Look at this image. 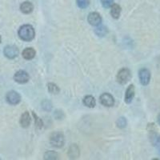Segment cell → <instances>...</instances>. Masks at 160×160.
<instances>
[{"label":"cell","mask_w":160,"mask_h":160,"mask_svg":"<svg viewBox=\"0 0 160 160\" xmlns=\"http://www.w3.org/2000/svg\"><path fill=\"white\" fill-rule=\"evenodd\" d=\"M159 153H160V152H159Z\"/></svg>","instance_id":"obj_28"},{"label":"cell","mask_w":160,"mask_h":160,"mask_svg":"<svg viewBox=\"0 0 160 160\" xmlns=\"http://www.w3.org/2000/svg\"><path fill=\"white\" fill-rule=\"evenodd\" d=\"M48 91H49L51 94H53V95H57L58 94L60 91L59 88L55 83H53V82H49L48 84Z\"/></svg>","instance_id":"obj_18"},{"label":"cell","mask_w":160,"mask_h":160,"mask_svg":"<svg viewBox=\"0 0 160 160\" xmlns=\"http://www.w3.org/2000/svg\"><path fill=\"white\" fill-rule=\"evenodd\" d=\"M18 49L17 47L14 45H9L7 46L3 50V54L6 57L10 59H13V58H16L18 55Z\"/></svg>","instance_id":"obj_7"},{"label":"cell","mask_w":160,"mask_h":160,"mask_svg":"<svg viewBox=\"0 0 160 160\" xmlns=\"http://www.w3.org/2000/svg\"><path fill=\"white\" fill-rule=\"evenodd\" d=\"M31 118L30 116V114L28 111H25V112L21 115V118H20V125L21 127L23 128H28V127L31 124Z\"/></svg>","instance_id":"obj_12"},{"label":"cell","mask_w":160,"mask_h":160,"mask_svg":"<svg viewBox=\"0 0 160 160\" xmlns=\"http://www.w3.org/2000/svg\"><path fill=\"white\" fill-rule=\"evenodd\" d=\"M100 102L105 107L111 108L115 104V98L109 93H103L100 96Z\"/></svg>","instance_id":"obj_8"},{"label":"cell","mask_w":160,"mask_h":160,"mask_svg":"<svg viewBox=\"0 0 160 160\" xmlns=\"http://www.w3.org/2000/svg\"><path fill=\"white\" fill-rule=\"evenodd\" d=\"M116 125L118 128H121V129L125 128L127 127V119L124 117H120V118L117 119Z\"/></svg>","instance_id":"obj_21"},{"label":"cell","mask_w":160,"mask_h":160,"mask_svg":"<svg viewBox=\"0 0 160 160\" xmlns=\"http://www.w3.org/2000/svg\"><path fill=\"white\" fill-rule=\"evenodd\" d=\"M90 0H77V5L81 9H85L89 6Z\"/></svg>","instance_id":"obj_22"},{"label":"cell","mask_w":160,"mask_h":160,"mask_svg":"<svg viewBox=\"0 0 160 160\" xmlns=\"http://www.w3.org/2000/svg\"><path fill=\"white\" fill-rule=\"evenodd\" d=\"M111 15L115 19H118L120 16V14H121V7H120L118 4L114 3L111 7Z\"/></svg>","instance_id":"obj_16"},{"label":"cell","mask_w":160,"mask_h":160,"mask_svg":"<svg viewBox=\"0 0 160 160\" xmlns=\"http://www.w3.org/2000/svg\"><path fill=\"white\" fill-rule=\"evenodd\" d=\"M22 55V57H23L25 59L31 60L35 58V55H36V51H35V50L34 49V48H28L23 50Z\"/></svg>","instance_id":"obj_13"},{"label":"cell","mask_w":160,"mask_h":160,"mask_svg":"<svg viewBox=\"0 0 160 160\" xmlns=\"http://www.w3.org/2000/svg\"><path fill=\"white\" fill-rule=\"evenodd\" d=\"M50 143L52 147L56 148H62L65 143V137L62 132L55 131L53 132L50 136Z\"/></svg>","instance_id":"obj_2"},{"label":"cell","mask_w":160,"mask_h":160,"mask_svg":"<svg viewBox=\"0 0 160 160\" xmlns=\"http://www.w3.org/2000/svg\"><path fill=\"white\" fill-rule=\"evenodd\" d=\"M20 10L23 14H30L34 10V6L30 2H24L20 5Z\"/></svg>","instance_id":"obj_14"},{"label":"cell","mask_w":160,"mask_h":160,"mask_svg":"<svg viewBox=\"0 0 160 160\" xmlns=\"http://www.w3.org/2000/svg\"><path fill=\"white\" fill-rule=\"evenodd\" d=\"M131 78V71L128 68H122L118 71V75L116 76V79L118 83L124 85L128 83Z\"/></svg>","instance_id":"obj_3"},{"label":"cell","mask_w":160,"mask_h":160,"mask_svg":"<svg viewBox=\"0 0 160 160\" xmlns=\"http://www.w3.org/2000/svg\"><path fill=\"white\" fill-rule=\"evenodd\" d=\"M151 72L147 68H142L138 71V78H139V81L142 85H148L150 80H151Z\"/></svg>","instance_id":"obj_4"},{"label":"cell","mask_w":160,"mask_h":160,"mask_svg":"<svg viewBox=\"0 0 160 160\" xmlns=\"http://www.w3.org/2000/svg\"><path fill=\"white\" fill-rule=\"evenodd\" d=\"M42 109L45 110L46 111H50L52 108V104L48 100H44L43 102H42Z\"/></svg>","instance_id":"obj_24"},{"label":"cell","mask_w":160,"mask_h":160,"mask_svg":"<svg viewBox=\"0 0 160 160\" xmlns=\"http://www.w3.org/2000/svg\"><path fill=\"white\" fill-rule=\"evenodd\" d=\"M6 99L11 105H17L21 101V96L17 91H11L6 95Z\"/></svg>","instance_id":"obj_6"},{"label":"cell","mask_w":160,"mask_h":160,"mask_svg":"<svg viewBox=\"0 0 160 160\" xmlns=\"http://www.w3.org/2000/svg\"><path fill=\"white\" fill-rule=\"evenodd\" d=\"M98 28H96V29L95 30V32L98 36H104V35L108 33V30L107 28L104 27V26H101V24L98 26H97Z\"/></svg>","instance_id":"obj_19"},{"label":"cell","mask_w":160,"mask_h":160,"mask_svg":"<svg viewBox=\"0 0 160 160\" xmlns=\"http://www.w3.org/2000/svg\"><path fill=\"white\" fill-rule=\"evenodd\" d=\"M102 7L105 8H111V6L114 4V0H100Z\"/></svg>","instance_id":"obj_25"},{"label":"cell","mask_w":160,"mask_h":160,"mask_svg":"<svg viewBox=\"0 0 160 160\" xmlns=\"http://www.w3.org/2000/svg\"><path fill=\"white\" fill-rule=\"evenodd\" d=\"M135 86L131 84L128 88L127 91H126L125 94V102L126 103H131L132 102V100L134 99V97H135Z\"/></svg>","instance_id":"obj_10"},{"label":"cell","mask_w":160,"mask_h":160,"mask_svg":"<svg viewBox=\"0 0 160 160\" xmlns=\"http://www.w3.org/2000/svg\"><path fill=\"white\" fill-rule=\"evenodd\" d=\"M18 34L19 38L23 41H26V42H30V41L34 39L35 35V29L32 26L29 25V24L20 27Z\"/></svg>","instance_id":"obj_1"},{"label":"cell","mask_w":160,"mask_h":160,"mask_svg":"<svg viewBox=\"0 0 160 160\" xmlns=\"http://www.w3.org/2000/svg\"><path fill=\"white\" fill-rule=\"evenodd\" d=\"M158 124L160 125V114L158 115Z\"/></svg>","instance_id":"obj_26"},{"label":"cell","mask_w":160,"mask_h":160,"mask_svg":"<svg viewBox=\"0 0 160 160\" xmlns=\"http://www.w3.org/2000/svg\"><path fill=\"white\" fill-rule=\"evenodd\" d=\"M33 117L35 118V126H36L38 128H42V126H43V122H42V120L39 118L37 115H35V112H32Z\"/></svg>","instance_id":"obj_23"},{"label":"cell","mask_w":160,"mask_h":160,"mask_svg":"<svg viewBox=\"0 0 160 160\" xmlns=\"http://www.w3.org/2000/svg\"><path fill=\"white\" fill-rule=\"evenodd\" d=\"M150 141L155 148H160V135L156 131L152 130L150 131Z\"/></svg>","instance_id":"obj_11"},{"label":"cell","mask_w":160,"mask_h":160,"mask_svg":"<svg viewBox=\"0 0 160 160\" xmlns=\"http://www.w3.org/2000/svg\"><path fill=\"white\" fill-rule=\"evenodd\" d=\"M88 21L91 26L97 27L102 22V17L98 12H91L88 15Z\"/></svg>","instance_id":"obj_9"},{"label":"cell","mask_w":160,"mask_h":160,"mask_svg":"<svg viewBox=\"0 0 160 160\" xmlns=\"http://www.w3.org/2000/svg\"><path fill=\"white\" fill-rule=\"evenodd\" d=\"M68 155H69L71 158H77L79 156V149H78V146L73 144L71 146L68 151Z\"/></svg>","instance_id":"obj_17"},{"label":"cell","mask_w":160,"mask_h":160,"mask_svg":"<svg viewBox=\"0 0 160 160\" xmlns=\"http://www.w3.org/2000/svg\"><path fill=\"white\" fill-rule=\"evenodd\" d=\"M14 79H15V82H18V83L24 84L27 83V82L29 81L30 77L27 71L20 70V71H17L15 74V75H14Z\"/></svg>","instance_id":"obj_5"},{"label":"cell","mask_w":160,"mask_h":160,"mask_svg":"<svg viewBox=\"0 0 160 160\" xmlns=\"http://www.w3.org/2000/svg\"><path fill=\"white\" fill-rule=\"evenodd\" d=\"M83 104L88 108H94L96 106V101L92 95H87L83 98Z\"/></svg>","instance_id":"obj_15"},{"label":"cell","mask_w":160,"mask_h":160,"mask_svg":"<svg viewBox=\"0 0 160 160\" xmlns=\"http://www.w3.org/2000/svg\"><path fill=\"white\" fill-rule=\"evenodd\" d=\"M44 158L49 160L57 159V158H58V154L54 151H48V152H46L45 155H44Z\"/></svg>","instance_id":"obj_20"},{"label":"cell","mask_w":160,"mask_h":160,"mask_svg":"<svg viewBox=\"0 0 160 160\" xmlns=\"http://www.w3.org/2000/svg\"><path fill=\"white\" fill-rule=\"evenodd\" d=\"M0 43H1V36H0Z\"/></svg>","instance_id":"obj_27"}]
</instances>
